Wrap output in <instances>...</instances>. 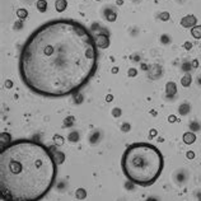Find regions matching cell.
Segmentation results:
<instances>
[{
  "label": "cell",
  "instance_id": "cell-22",
  "mask_svg": "<svg viewBox=\"0 0 201 201\" xmlns=\"http://www.w3.org/2000/svg\"><path fill=\"white\" fill-rule=\"evenodd\" d=\"M111 115H112V117H115V119H119V117H121V115H122V110L120 107H113L112 111H111Z\"/></svg>",
  "mask_w": 201,
  "mask_h": 201
},
{
  "label": "cell",
  "instance_id": "cell-4",
  "mask_svg": "<svg viewBox=\"0 0 201 201\" xmlns=\"http://www.w3.org/2000/svg\"><path fill=\"white\" fill-rule=\"evenodd\" d=\"M94 40H96V44H97V47L98 48L106 50V48L110 47V44H111L110 36H108L106 32H99L98 35L94 37Z\"/></svg>",
  "mask_w": 201,
  "mask_h": 201
},
{
  "label": "cell",
  "instance_id": "cell-26",
  "mask_svg": "<svg viewBox=\"0 0 201 201\" xmlns=\"http://www.w3.org/2000/svg\"><path fill=\"white\" fill-rule=\"evenodd\" d=\"M158 18L161 19V21H163V22H167V21L171 19V14L168 12H162V13H159Z\"/></svg>",
  "mask_w": 201,
  "mask_h": 201
},
{
  "label": "cell",
  "instance_id": "cell-10",
  "mask_svg": "<svg viewBox=\"0 0 201 201\" xmlns=\"http://www.w3.org/2000/svg\"><path fill=\"white\" fill-rule=\"evenodd\" d=\"M182 141H183L185 144H187V145L194 144L195 141H196V134L192 132V131L185 132V134H183V136H182Z\"/></svg>",
  "mask_w": 201,
  "mask_h": 201
},
{
  "label": "cell",
  "instance_id": "cell-13",
  "mask_svg": "<svg viewBox=\"0 0 201 201\" xmlns=\"http://www.w3.org/2000/svg\"><path fill=\"white\" fill-rule=\"evenodd\" d=\"M55 8H56V12L63 13L66 8H68V0H56V2H55Z\"/></svg>",
  "mask_w": 201,
  "mask_h": 201
},
{
  "label": "cell",
  "instance_id": "cell-8",
  "mask_svg": "<svg viewBox=\"0 0 201 201\" xmlns=\"http://www.w3.org/2000/svg\"><path fill=\"white\" fill-rule=\"evenodd\" d=\"M50 150H51V153H52V157L55 159V162L56 164H63L65 162V154L63 152H60V150H57L56 148L51 146L50 148Z\"/></svg>",
  "mask_w": 201,
  "mask_h": 201
},
{
  "label": "cell",
  "instance_id": "cell-20",
  "mask_svg": "<svg viewBox=\"0 0 201 201\" xmlns=\"http://www.w3.org/2000/svg\"><path fill=\"white\" fill-rule=\"evenodd\" d=\"M75 120H77V119H75L74 116H68V117H66V119L64 120V126H65V127H71V126H74V125H75Z\"/></svg>",
  "mask_w": 201,
  "mask_h": 201
},
{
  "label": "cell",
  "instance_id": "cell-11",
  "mask_svg": "<svg viewBox=\"0 0 201 201\" xmlns=\"http://www.w3.org/2000/svg\"><path fill=\"white\" fill-rule=\"evenodd\" d=\"M103 18L107 21V22H115L116 19H117V13H116V10H113V9H104L103 10Z\"/></svg>",
  "mask_w": 201,
  "mask_h": 201
},
{
  "label": "cell",
  "instance_id": "cell-36",
  "mask_svg": "<svg viewBox=\"0 0 201 201\" xmlns=\"http://www.w3.org/2000/svg\"><path fill=\"white\" fill-rule=\"evenodd\" d=\"M169 120H171V122H174V120H176V117H174V116H171V117H169Z\"/></svg>",
  "mask_w": 201,
  "mask_h": 201
},
{
  "label": "cell",
  "instance_id": "cell-21",
  "mask_svg": "<svg viewBox=\"0 0 201 201\" xmlns=\"http://www.w3.org/2000/svg\"><path fill=\"white\" fill-rule=\"evenodd\" d=\"M159 41H161L162 45H169L172 42V38L169 35H162L161 37H159Z\"/></svg>",
  "mask_w": 201,
  "mask_h": 201
},
{
  "label": "cell",
  "instance_id": "cell-18",
  "mask_svg": "<svg viewBox=\"0 0 201 201\" xmlns=\"http://www.w3.org/2000/svg\"><path fill=\"white\" fill-rule=\"evenodd\" d=\"M75 196H77L78 200H85L87 196H88V192L85 191V188H78L77 191H75Z\"/></svg>",
  "mask_w": 201,
  "mask_h": 201
},
{
  "label": "cell",
  "instance_id": "cell-14",
  "mask_svg": "<svg viewBox=\"0 0 201 201\" xmlns=\"http://www.w3.org/2000/svg\"><path fill=\"white\" fill-rule=\"evenodd\" d=\"M180 82H181V85H182L183 88H188V87L192 84V77H191V74L186 73V74L181 78Z\"/></svg>",
  "mask_w": 201,
  "mask_h": 201
},
{
  "label": "cell",
  "instance_id": "cell-2",
  "mask_svg": "<svg viewBox=\"0 0 201 201\" xmlns=\"http://www.w3.org/2000/svg\"><path fill=\"white\" fill-rule=\"evenodd\" d=\"M56 162L50 148L18 139L0 153V195L3 201H40L54 186Z\"/></svg>",
  "mask_w": 201,
  "mask_h": 201
},
{
  "label": "cell",
  "instance_id": "cell-29",
  "mask_svg": "<svg viewBox=\"0 0 201 201\" xmlns=\"http://www.w3.org/2000/svg\"><path fill=\"white\" fill-rule=\"evenodd\" d=\"M183 47H185V48L187 50V51H190V50L192 48V44L190 42V41H186V42L183 44Z\"/></svg>",
  "mask_w": 201,
  "mask_h": 201
},
{
  "label": "cell",
  "instance_id": "cell-15",
  "mask_svg": "<svg viewBox=\"0 0 201 201\" xmlns=\"http://www.w3.org/2000/svg\"><path fill=\"white\" fill-rule=\"evenodd\" d=\"M36 8H37V10L40 13H45L47 10V8H48V4H47V0H37V2L35 3Z\"/></svg>",
  "mask_w": 201,
  "mask_h": 201
},
{
  "label": "cell",
  "instance_id": "cell-16",
  "mask_svg": "<svg viewBox=\"0 0 201 201\" xmlns=\"http://www.w3.org/2000/svg\"><path fill=\"white\" fill-rule=\"evenodd\" d=\"M79 139H80V135H79V131H77V130H71V131L68 134V140L70 141L71 144L78 143Z\"/></svg>",
  "mask_w": 201,
  "mask_h": 201
},
{
  "label": "cell",
  "instance_id": "cell-3",
  "mask_svg": "<svg viewBox=\"0 0 201 201\" xmlns=\"http://www.w3.org/2000/svg\"><path fill=\"white\" fill-rule=\"evenodd\" d=\"M164 167L162 152L149 143L131 144L123 152L121 168L130 182L134 185L148 187L157 182Z\"/></svg>",
  "mask_w": 201,
  "mask_h": 201
},
{
  "label": "cell",
  "instance_id": "cell-41",
  "mask_svg": "<svg viewBox=\"0 0 201 201\" xmlns=\"http://www.w3.org/2000/svg\"><path fill=\"white\" fill-rule=\"evenodd\" d=\"M94 2H98L99 3V2H102V0H94Z\"/></svg>",
  "mask_w": 201,
  "mask_h": 201
},
{
  "label": "cell",
  "instance_id": "cell-28",
  "mask_svg": "<svg viewBox=\"0 0 201 201\" xmlns=\"http://www.w3.org/2000/svg\"><path fill=\"white\" fill-rule=\"evenodd\" d=\"M4 87H5L8 90H10V89L14 87V83H13V80H12V79H6V80L4 82Z\"/></svg>",
  "mask_w": 201,
  "mask_h": 201
},
{
  "label": "cell",
  "instance_id": "cell-31",
  "mask_svg": "<svg viewBox=\"0 0 201 201\" xmlns=\"http://www.w3.org/2000/svg\"><path fill=\"white\" fill-rule=\"evenodd\" d=\"M119 71H120V68H119V66H113V68L111 69V73H112V74H117Z\"/></svg>",
  "mask_w": 201,
  "mask_h": 201
},
{
  "label": "cell",
  "instance_id": "cell-37",
  "mask_svg": "<svg viewBox=\"0 0 201 201\" xmlns=\"http://www.w3.org/2000/svg\"><path fill=\"white\" fill-rule=\"evenodd\" d=\"M155 134H157V130H152V136H154Z\"/></svg>",
  "mask_w": 201,
  "mask_h": 201
},
{
  "label": "cell",
  "instance_id": "cell-39",
  "mask_svg": "<svg viewBox=\"0 0 201 201\" xmlns=\"http://www.w3.org/2000/svg\"><path fill=\"white\" fill-rule=\"evenodd\" d=\"M197 199H199V201H201V192H200V194L197 195Z\"/></svg>",
  "mask_w": 201,
  "mask_h": 201
},
{
  "label": "cell",
  "instance_id": "cell-35",
  "mask_svg": "<svg viewBox=\"0 0 201 201\" xmlns=\"http://www.w3.org/2000/svg\"><path fill=\"white\" fill-rule=\"evenodd\" d=\"M116 4L117 5H122V0H116Z\"/></svg>",
  "mask_w": 201,
  "mask_h": 201
},
{
  "label": "cell",
  "instance_id": "cell-1",
  "mask_svg": "<svg viewBox=\"0 0 201 201\" xmlns=\"http://www.w3.org/2000/svg\"><path fill=\"white\" fill-rule=\"evenodd\" d=\"M98 47L82 23L59 18L44 23L26 40L18 59L19 78L46 98L75 94L96 74Z\"/></svg>",
  "mask_w": 201,
  "mask_h": 201
},
{
  "label": "cell",
  "instance_id": "cell-25",
  "mask_svg": "<svg viewBox=\"0 0 201 201\" xmlns=\"http://www.w3.org/2000/svg\"><path fill=\"white\" fill-rule=\"evenodd\" d=\"M139 74V70L136 68H129L127 69V77L129 78H136Z\"/></svg>",
  "mask_w": 201,
  "mask_h": 201
},
{
  "label": "cell",
  "instance_id": "cell-40",
  "mask_svg": "<svg viewBox=\"0 0 201 201\" xmlns=\"http://www.w3.org/2000/svg\"><path fill=\"white\" fill-rule=\"evenodd\" d=\"M22 2H27V3H31L32 0H22Z\"/></svg>",
  "mask_w": 201,
  "mask_h": 201
},
{
  "label": "cell",
  "instance_id": "cell-32",
  "mask_svg": "<svg viewBox=\"0 0 201 201\" xmlns=\"http://www.w3.org/2000/svg\"><path fill=\"white\" fill-rule=\"evenodd\" d=\"M112 99H113V96L112 94H108L107 97H106V102L108 103V102H112Z\"/></svg>",
  "mask_w": 201,
  "mask_h": 201
},
{
  "label": "cell",
  "instance_id": "cell-23",
  "mask_svg": "<svg viewBox=\"0 0 201 201\" xmlns=\"http://www.w3.org/2000/svg\"><path fill=\"white\" fill-rule=\"evenodd\" d=\"M190 130L194 132V131H200L201 130V125L199 123V121H192L190 123Z\"/></svg>",
  "mask_w": 201,
  "mask_h": 201
},
{
  "label": "cell",
  "instance_id": "cell-38",
  "mask_svg": "<svg viewBox=\"0 0 201 201\" xmlns=\"http://www.w3.org/2000/svg\"><path fill=\"white\" fill-rule=\"evenodd\" d=\"M131 2H132V3H140L141 0H131Z\"/></svg>",
  "mask_w": 201,
  "mask_h": 201
},
{
  "label": "cell",
  "instance_id": "cell-30",
  "mask_svg": "<svg viewBox=\"0 0 201 201\" xmlns=\"http://www.w3.org/2000/svg\"><path fill=\"white\" fill-rule=\"evenodd\" d=\"M186 157H187L188 159H194V158H195V153H194V152H191V150H190V152H187V153H186Z\"/></svg>",
  "mask_w": 201,
  "mask_h": 201
},
{
  "label": "cell",
  "instance_id": "cell-24",
  "mask_svg": "<svg viewBox=\"0 0 201 201\" xmlns=\"http://www.w3.org/2000/svg\"><path fill=\"white\" fill-rule=\"evenodd\" d=\"M120 130L122 132H129L131 130V125L127 122V121H123L121 125H120Z\"/></svg>",
  "mask_w": 201,
  "mask_h": 201
},
{
  "label": "cell",
  "instance_id": "cell-5",
  "mask_svg": "<svg viewBox=\"0 0 201 201\" xmlns=\"http://www.w3.org/2000/svg\"><path fill=\"white\" fill-rule=\"evenodd\" d=\"M197 18L194 15V14H187L185 15L183 18L181 19L180 24L183 27V28H194L195 26H197Z\"/></svg>",
  "mask_w": 201,
  "mask_h": 201
},
{
  "label": "cell",
  "instance_id": "cell-19",
  "mask_svg": "<svg viewBox=\"0 0 201 201\" xmlns=\"http://www.w3.org/2000/svg\"><path fill=\"white\" fill-rule=\"evenodd\" d=\"M191 36L195 40H201V26H195L191 28Z\"/></svg>",
  "mask_w": 201,
  "mask_h": 201
},
{
  "label": "cell",
  "instance_id": "cell-17",
  "mask_svg": "<svg viewBox=\"0 0 201 201\" xmlns=\"http://www.w3.org/2000/svg\"><path fill=\"white\" fill-rule=\"evenodd\" d=\"M17 17L21 21H26L28 18V10L26 8H19V9H17Z\"/></svg>",
  "mask_w": 201,
  "mask_h": 201
},
{
  "label": "cell",
  "instance_id": "cell-33",
  "mask_svg": "<svg viewBox=\"0 0 201 201\" xmlns=\"http://www.w3.org/2000/svg\"><path fill=\"white\" fill-rule=\"evenodd\" d=\"M191 66H192V68H197V66H199V63H197V60H194V61H192V64H191Z\"/></svg>",
  "mask_w": 201,
  "mask_h": 201
},
{
  "label": "cell",
  "instance_id": "cell-7",
  "mask_svg": "<svg viewBox=\"0 0 201 201\" xmlns=\"http://www.w3.org/2000/svg\"><path fill=\"white\" fill-rule=\"evenodd\" d=\"M177 84L173 82V80H169V82H167V84H165V96L168 97V98H173L176 94H177Z\"/></svg>",
  "mask_w": 201,
  "mask_h": 201
},
{
  "label": "cell",
  "instance_id": "cell-6",
  "mask_svg": "<svg viewBox=\"0 0 201 201\" xmlns=\"http://www.w3.org/2000/svg\"><path fill=\"white\" fill-rule=\"evenodd\" d=\"M187 177H188V173L186 169H178L173 174V180L177 185H183V183L187 181Z\"/></svg>",
  "mask_w": 201,
  "mask_h": 201
},
{
  "label": "cell",
  "instance_id": "cell-34",
  "mask_svg": "<svg viewBox=\"0 0 201 201\" xmlns=\"http://www.w3.org/2000/svg\"><path fill=\"white\" fill-rule=\"evenodd\" d=\"M145 201H158V199H157V197H154V196H149Z\"/></svg>",
  "mask_w": 201,
  "mask_h": 201
},
{
  "label": "cell",
  "instance_id": "cell-9",
  "mask_svg": "<svg viewBox=\"0 0 201 201\" xmlns=\"http://www.w3.org/2000/svg\"><path fill=\"white\" fill-rule=\"evenodd\" d=\"M99 140H100V131L99 130H93L90 134H89V136H88V143L90 145H97L99 143Z\"/></svg>",
  "mask_w": 201,
  "mask_h": 201
},
{
  "label": "cell",
  "instance_id": "cell-27",
  "mask_svg": "<svg viewBox=\"0 0 201 201\" xmlns=\"http://www.w3.org/2000/svg\"><path fill=\"white\" fill-rule=\"evenodd\" d=\"M181 69H182V71L187 73V71L191 69V63H190V61H185V63H182V65H181Z\"/></svg>",
  "mask_w": 201,
  "mask_h": 201
},
{
  "label": "cell",
  "instance_id": "cell-12",
  "mask_svg": "<svg viewBox=\"0 0 201 201\" xmlns=\"http://www.w3.org/2000/svg\"><path fill=\"white\" fill-rule=\"evenodd\" d=\"M191 112V103L187 102V100H185V102H182L178 107V113L181 116H187L188 113Z\"/></svg>",
  "mask_w": 201,
  "mask_h": 201
}]
</instances>
